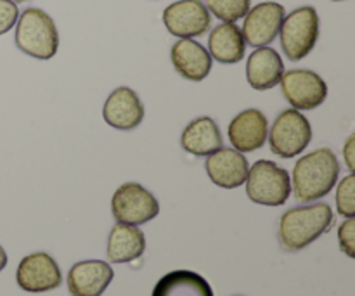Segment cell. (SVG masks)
<instances>
[{
  "mask_svg": "<svg viewBox=\"0 0 355 296\" xmlns=\"http://www.w3.org/2000/svg\"><path fill=\"white\" fill-rule=\"evenodd\" d=\"M103 118L116 130H134L144 120V106L134 90L118 87L104 103Z\"/></svg>",
  "mask_w": 355,
  "mask_h": 296,
  "instance_id": "12",
  "label": "cell"
},
{
  "mask_svg": "<svg viewBox=\"0 0 355 296\" xmlns=\"http://www.w3.org/2000/svg\"><path fill=\"white\" fill-rule=\"evenodd\" d=\"M333 2H342V0H333Z\"/></svg>",
  "mask_w": 355,
  "mask_h": 296,
  "instance_id": "29",
  "label": "cell"
},
{
  "mask_svg": "<svg viewBox=\"0 0 355 296\" xmlns=\"http://www.w3.org/2000/svg\"><path fill=\"white\" fill-rule=\"evenodd\" d=\"M9 2L16 3V6H17V3H23V2H28V0H9Z\"/></svg>",
  "mask_w": 355,
  "mask_h": 296,
  "instance_id": "28",
  "label": "cell"
},
{
  "mask_svg": "<svg viewBox=\"0 0 355 296\" xmlns=\"http://www.w3.org/2000/svg\"><path fill=\"white\" fill-rule=\"evenodd\" d=\"M16 47L40 61L52 59L59 47V33L54 19L45 10L30 7L19 14L14 35Z\"/></svg>",
  "mask_w": 355,
  "mask_h": 296,
  "instance_id": "3",
  "label": "cell"
},
{
  "mask_svg": "<svg viewBox=\"0 0 355 296\" xmlns=\"http://www.w3.org/2000/svg\"><path fill=\"white\" fill-rule=\"evenodd\" d=\"M333 220V211L326 203L291 208L279 222L281 248L291 253L307 248L331 229Z\"/></svg>",
  "mask_w": 355,
  "mask_h": 296,
  "instance_id": "2",
  "label": "cell"
},
{
  "mask_svg": "<svg viewBox=\"0 0 355 296\" xmlns=\"http://www.w3.org/2000/svg\"><path fill=\"white\" fill-rule=\"evenodd\" d=\"M17 286L28 293H45L61 286L59 265L49 253L38 252L24 256L17 265Z\"/></svg>",
  "mask_w": 355,
  "mask_h": 296,
  "instance_id": "10",
  "label": "cell"
},
{
  "mask_svg": "<svg viewBox=\"0 0 355 296\" xmlns=\"http://www.w3.org/2000/svg\"><path fill=\"white\" fill-rule=\"evenodd\" d=\"M6 265H7V253L3 252V248L0 246V272L6 269Z\"/></svg>",
  "mask_w": 355,
  "mask_h": 296,
  "instance_id": "27",
  "label": "cell"
},
{
  "mask_svg": "<svg viewBox=\"0 0 355 296\" xmlns=\"http://www.w3.org/2000/svg\"><path fill=\"white\" fill-rule=\"evenodd\" d=\"M19 17V9L16 3L9 0H0V35H6L12 30Z\"/></svg>",
  "mask_w": 355,
  "mask_h": 296,
  "instance_id": "25",
  "label": "cell"
},
{
  "mask_svg": "<svg viewBox=\"0 0 355 296\" xmlns=\"http://www.w3.org/2000/svg\"><path fill=\"white\" fill-rule=\"evenodd\" d=\"M153 296H214L210 284L191 270H173L156 283Z\"/></svg>",
  "mask_w": 355,
  "mask_h": 296,
  "instance_id": "21",
  "label": "cell"
},
{
  "mask_svg": "<svg viewBox=\"0 0 355 296\" xmlns=\"http://www.w3.org/2000/svg\"><path fill=\"white\" fill-rule=\"evenodd\" d=\"M336 208L338 214L345 218H354L355 215V177L354 173L347 175L338 184L336 191Z\"/></svg>",
  "mask_w": 355,
  "mask_h": 296,
  "instance_id": "23",
  "label": "cell"
},
{
  "mask_svg": "<svg viewBox=\"0 0 355 296\" xmlns=\"http://www.w3.org/2000/svg\"><path fill=\"white\" fill-rule=\"evenodd\" d=\"M284 16V7L277 2H262L252 7L246 12L241 28L246 44L255 49L272 44L274 38L279 35Z\"/></svg>",
  "mask_w": 355,
  "mask_h": 296,
  "instance_id": "11",
  "label": "cell"
},
{
  "mask_svg": "<svg viewBox=\"0 0 355 296\" xmlns=\"http://www.w3.org/2000/svg\"><path fill=\"white\" fill-rule=\"evenodd\" d=\"M246 194L263 207H283L291 194V180L284 168L269 159H259L246 177Z\"/></svg>",
  "mask_w": 355,
  "mask_h": 296,
  "instance_id": "5",
  "label": "cell"
},
{
  "mask_svg": "<svg viewBox=\"0 0 355 296\" xmlns=\"http://www.w3.org/2000/svg\"><path fill=\"white\" fill-rule=\"evenodd\" d=\"M338 241L340 248L343 250L347 256L354 259L355 256V220L354 218H347L338 229Z\"/></svg>",
  "mask_w": 355,
  "mask_h": 296,
  "instance_id": "24",
  "label": "cell"
},
{
  "mask_svg": "<svg viewBox=\"0 0 355 296\" xmlns=\"http://www.w3.org/2000/svg\"><path fill=\"white\" fill-rule=\"evenodd\" d=\"M163 23L173 37L194 38L210 30L211 16L201 0H179L163 10Z\"/></svg>",
  "mask_w": 355,
  "mask_h": 296,
  "instance_id": "9",
  "label": "cell"
},
{
  "mask_svg": "<svg viewBox=\"0 0 355 296\" xmlns=\"http://www.w3.org/2000/svg\"><path fill=\"white\" fill-rule=\"evenodd\" d=\"M281 47L290 61H300L314 51L319 38L318 10L311 6L298 7L284 16L279 28Z\"/></svg>",
  "mask_w": 355,
  "mask_h": 296,
  "instance_id": "4",
  "label": "cell"
},
{
  "mask_svg": "<svg viewBox=\"0 0 355 296\" xmlns=\"http://www.w3.org/2000/svg\"><path fill=\"white\" fill-rule=\"evenodd\" d=\"M343 156H345V163L349 166L350 172L355 170V135H350L347 141L345 148H343Z\"/></svg>",
  "mask_w": 355,
  "mask_h": 296,
  "instance_id": "26",
  "label": "cell"
},
{
  "mask_svg": "<svg viewBox=\"0 0 355 296\" xmlns=\"http://www.w3.org/2000/svg\"><path fill=\"white\" fill-rule=\"evenodd\" d=\"M340 175V162L328 148L315 149L302 156L293 168L295 198L302 203H312L328 196Z\"/></svg>",
  "mask_w": 355,
  "mask_h": 296,
  "instance_id": "1",
  "label": "cell"
},
{
  "mask_svg": "<svg viewBox=\"0 0 355 296\" xmlns=\"http://www.w3.org/2000/svg\"><path fill=\"white\" fill-rule=\"evenodd\" d=\"M172 64L180 76L191 82H201L211 71V55L193 38H180L170 51Z\"/></svg>",
  "mask_w": 355,
  "mask_h": 296,
  "instance_id": "16",
  "label": "cell"
},
{
  "mask_svg": "<svg viewBox=\"0 0 355 296\" xmlns=\"http://www.w3.org/2000/svg\"><path fill=\"white\" fill-rule=\"evenodd\" d=\"M269 134V121L259 110H245L229 123V141L239 153H253L262 148Z\"/></svg>",
  "mask_w": 355,
  "mask_h": 296,
  "instance_id": "14",
  "label": "cell"
},
{
  "mask_svg": "<svg viewBox=\"0 0 355 296\" xmlns=\"http://www.w3.org/2000/svg\"><path fill=\"white\" fill-rule=\"evenodd\" d=\"M113 269L103 260H85L69 269L68 290L71 296H101L113 281Z\"/></svg>",
  "mask_w": 355,
  "mask_h": 296,
  "instance_id": "15",
  "label": "cell"
},
{
  "mask_svg": "<svg viewBox=\"0 0 355 296\" xmlns=\"http://www.w3.org/2000/svg\"><path fill=\"white\" fill-rule=\"evenodd\" d=\"M279 83L283 96L297 111H311L328 99V85L311 69H290Z\"/></svg>",
  "mask_w": 355,
  "mask_h": 296,
  "instance_id": "8",
  "label": "cell"
},
{
  "mask_svg": "<svg viewBox=\"0 0 355 296\" xmlns=\"http://www.w3.org/2000/svg\"><path fill=\"white\" fill-rule=\"evenodd\" d=\"M205 168L215 186L224 187V189H236L245 184L250 166L243 153L231 148H220L208 155Z\"/></svg>",
  "mask_w": 355,
  "mask_h": 296,
  "instance_id": "13",
  "label": "cell"
},
{
  "mask_svg": "<svg viewBox=\"0 0 355 296\" xmlns=\"http://www.w3.org/2000/svg\"><path fill=\"white\" fill-rule=\"evenodd\" d=\"M111 211L116 222L128 225L148 224L159 214V204L148 189L137 182H127L116 189L111 200Z\"/></svg>",
  "mask_w": 355,
  "mask_h": 296,
  "instance_id": "7",
  "label": "cell"
},
{
  "mask_svg": "<svg viewBox=\"0 0 355 296\" xmlns=\"http://www.w3.org/2000/svg\"><path fill=\"white\" fill-rule=\"evenodd\" d=\"M284 64L281 55L270 47H259L246 62V80L255 90H269L281 82Z\"/></svg>",
  "mask_w": 355,
  "mask_h": 296,
  "instance_id": "17",
  "label": "cell"
},
{
  "mask_svg": "<svg viewBox=\"0 0 355 296\" xmlns=\"http://www.w3.org/2000/svg\"><path fill=\"white\" fill-rule=\"evenodd\" d=\"M146 252L144 232L137 225L118 222L107 238V260L111 263H127L141 259Z\"/></svg>",
  "mask_w": 355,
  "mask_h": 296,
  "instance_id": "19",
  "label": "cell"
},
{
  "mask_svg": "<svg viewBox=\"0 0 355 296\" xmlns=\"http://www.w3.org/2000/svg\"><path fill=\"white\" fill-rule=\"evenodd\" d=\"M246 42L236 23H222L208 37V54L222 64H236L245 59Z\"/></svg>",
  "mask_w": 355,
  "mask_h": 296,
  "instance_id": "18",
  "label": "cell"
},
{
  "mask_svg": "<svg viewBox=\"0 0 355 296\" xmlns=\"http://www.w3.org/2000/svg\"><path fill=\"white\" fill-rule=\"evenodd\" d=\"M207 9L224 23H236L246 16L252 0H205Z\"/></svg>",
  "mask_w": 355,
  "mask_h": 296,
  "instance_id": "22",
  "label": "cell"
},
{
  "mask_svg": "<svg viewBox=\"0 0 355 296\" xmlns=\"http://www.w3.org/2000/svg\"><path fill=\"white\" fill-rule=\"evenodd\" d=\"M184 151L194 156H208L222 148V135L214 118L201 116L191 121L180 137Z\"/></svg>",
  "mask_w": 355,
  "mask_h": 296,
  "instance_id": "20",
  "label": "cell"
},
{
  "mask_svg": "<svg viewBox=\"0 0 355 296\" xmlns=\"http://www.w3.org/2000/svg\"><path fill=\"white\" fill-rule=\"evenodd\" d=\"M269 135L270 151L281 158H295L312 141V127L297 110H284L272 123Z\"/></svg>",
  "mask_w": 355,
  "mask_h": 296,
  "instance_id": "6",
  "label": "cell"
}]
</instances>
